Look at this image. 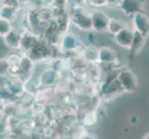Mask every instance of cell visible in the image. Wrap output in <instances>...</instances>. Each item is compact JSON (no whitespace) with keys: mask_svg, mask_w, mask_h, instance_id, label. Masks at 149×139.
I'll list each match as a JSON object with an SVG mask.
<instances>
[{"mask_svg":"<svg viewBox=\"0 0 149 139\" xmlns=\"http://www.w3.org/2000/svg\"><path fill=\"white\" fill-rule=\"evenodd\" d=\"M125 27H127V25L124 22H122L121 20L116 19V18H109L107 32H109L110 34H112L113 36H114L116 34H118L120 30H122Z\"/></svg>","mask_w":149,"mask_h":139,"instance_id":"2e32d148","label":"cell"},{"mask_svg":"<svg viewBox=\"0 0 149 139\" xmlns=\"http://www.w3.org/2000/svg\"><path fill=\"white\" fill-rule=\"evenodd\" d=\"M133 30L141 33L145 36H149V17L148 15L140 11L132 17Z\"/></svg>","mask_w":149,"mask_h":139,"instance_id":"8992f818","label":"cell"},{"mask_svg":"<svg viewBox=\"0 0 149 139\" xmlns=\"http://www.w3.org/2000/svg\"><path fill=\"white\" fill-rule=\"evenodd\" d=\"M117 78L124 93H133L138 88V79L130 69H123L117 73Z\"/></svg>","mask_w":149,"mask_h":139,"instance_id":"7a4b0ae2","label":"cell"},{"mask_svg":"<svg viewBox=\"0 0 149 139\" xmlns=\"http://www.w3.org/2000/svg\"><path fill=\"white\" fill-rule=\"evenodd\" d=\"M133 38V29L125 27L120 30L119 33L114 35L115 43L120 46L121 48L126 50H131V46Z\"/></svg>","mask_w":149,"mask_h":139,"instance_id":"52a82bcc","label":"cell"},{"mask_svg":"<svg viewBox=\"0 0 149 139\" xmlns=\"http://www.w3.org/2000/svg\"><path fill=\"white\" fill-rule=\"evenodd\" d=\"M118 61L116 51L109 46H103L98 50V62L104 65H114Z\"/></svg>","mask_w":149,"mask_h":139,"instance_id":"8fae6325","label":"cell"},{"mask_svg":"<svg viewBox=\"0 0 149 139\" xmlns=\"http://www.w3.org/2000/svg\"><path fill=\"white\" fill-rule=\"evenodd\" d=\"M71 23L79 30L84 32L92 31V15L91 12L86 11L84 7H76L73 8L70 16Z\"/></svg>","mask_w":149,"mask_h":139,"instance_id":"6da1fadb","label":"cell"},{"mask_svg":"<svg viewBox=\"0 0 149 139\" xmlns=\"http://www.w3.org/2000/svg\"><path fill=\"white\" fill-rule=\"evenodd\" d=\"M39 41L38 35L34 32L30 30L20 32V38H19V47L23 52L28 53Z\"/></svg>","mask_w":149,"mask_h":139,"instance_id":"ba28073f","label":"cell"},{"mask_svg":"<svg viewBox=\"0 0 149 139\" xmlns=\"http://www.w3.org/2000/svg\"><path fill=\"white\" fill-rule=\"evenodd\" d=\"M143 3L138 0H120L119 8L127 17L132 18L133 15L143 10Z\"/></svg>","mask_w":149,"mask_h":139,"instance_id":"9c48e42d","label":"cell"},{"mask_svg":"<svg viewBox=\"0 0 149 139\" xmlns=\"http://www.w3.org/2000/svg\"><path fill=\"white\" fill-rule=\"evenodd\" d=\"M138 1H140V2H142V3H143V4H145L146 1H147V0H138Z\"/></svg>","mask_w":149,"mask_h":139,"instance_id":"603a6c76","label":"cell"},{"mask_svg":"<svg viewBox=\"0 0 149 139\" xmlns=\"http://www.w3.org/2000/svg\"><path fill=\"white\" fill-rule=\"evenodd\" d=\"M96 122H97V114L95 110H89L88 112H86L83 119L84 124L86 126L94 125Z\"/></svg>","mask_w":149,"mask_h":139,"instance_id":"d6986e66","label":"cell"},{"mask_svg":"<svg viewBox=\"0 0 149 139\" xmlns=\"http://www.w3.org/2000/svg\"><path fill=\"white\" fill-rule=\"evenodd\" d=\"M146 36H145L141 33L137 32V31L133 30V38H132V43L131 46V51L134 54L138 55L142 52L146 43Z\"/></svg>","mask_w":149,"mask_h":139,"instance_id":"7c38bea8","label":"cell"},{"mask_svg":"<svg viewBox=\"0 0 149 139\" xmlns=\"http://www.w3.org/2000/svg\"><path fill=\"white\" fill-rule=\"evenodd\" d=\"M60 45L63 49L66 51H70V52L76 51L81 47L79 37L76 34L69 32H66L65 35L61 38Z\"/></svg>","mask_w":149,"mask_h":139,"instance_id":"30bf717a","label":"cell"},{"mask_svg":"<svg viewBox=\"0 0 149 139\" xmlns=\"http://www.w3.org/2000/svg\"><path fill=\"white\" fill-rule=\"evenodd\" d=\"M92 15V31L96 33H104L107 31L109 16L103 10L96 9L94 12H91Z\"/></svg>","mask_w":149,"mask_h":139,"instance_id":"277c9868","label":"cell"},{"mask_svg":"<svg viewBox=\"0 0 149 139\" xmlns=\"http://www.w3.org/2000/svg\"><path fill=\"white\" fill-rule=\"evenodd\" d=\"M4 38L5 43L9 47L17 49L19 47V38H20V33H19L17 30L14 28L10 31V32L6 35Z\"/></svg>","mask_w":149,"mask_h":139,"instance_id":"9a60e30c","label":"cell"},{"mask_svg":"<svg viewBox=\"0 0 149 139\" xmlns=\"http://www.w3.org/2000/svg\"><path fill=\"white\" fill-rule=\"evenodd\" d=\"M10 64L8 59H0V77H8L9 75Z\"/></svg>","mask_w":149,"mask_h":139,"instance_id":"ffe728a7","label":"cell"},{"mask_svg":"<svg viewBox=\"0 0 149 139\" xmlns=\"http://www.w3.org/2000/svg\"><path fill=\"white\" fill-rule=\"evenodd\" d=\"M13 28L11 22L0 18V36L5 37Z\"/></svg>","mask_w":149,"mask_h":139,"instance_id":"ac0fdd59","label":"cell"},{"mask_svg":"<svg viewBox=\"0 0 149 139\" xmlns=\"http://www.w3.org/2000/svg\"><path fill=\"white\" fill-rule=\"evenodd\" d=\"M34 62L35 61H43L52 56V45L47 43V41L40 40L31 49L28 54Z\"/></svg>","mask_w":149,"mask_h":139,"instance_id":"3957f363","label":"cell"},{"mask_svg":"<svg viewBox=\"0 0 149 139\" xmlns=\"http://www.w3.org/2000/svg\"><path fill=\"white\" fill-rule=\"evenodd\" d=\"M143 139H149V133H145V135H143Z\"/></svg>","mask_w":149,"mask_h":139,"instance_id":"7402d4cb","label":"cell"},{"mask_svg":"<svg viewBox=\"0 0 149 139\" xmlns=\"http://www.w3.org/2000/svg\"><path fill=\"white\" fill-rule=\"evenodd\" d=\"M98 50L99 48L95 45H87L81 50L83 59L89 63L98 62Z\"/></svg>","mask_w":149,"mask_h":139,"instance_id":"5bb4252c","label":"cell"},{"mask_svg":"<svg viewBox=\"0 0 149 139\" xmlns=\"http://www.w3.org/2000/svg\"><path fill=\"white\" fill-rule=\"evenodd\" d=\"M58 73L55 70H49L47 71L45 73H44L41 75V79H42V83L45 85H52L56 84L58 80Z\"/></svg>","mask_w":149,"mask_h":139,"instance_id":"e0dca14e","label":"cell"},{"mask_svg":"<svg viewBox=\"0 0 149 139\" xmlns=\"http://www.w3.org/2000/svg\"><path fill=\"white\" fill-rule=\"evenodd\" d=\"M19 8L17 6L10 4L4 3L0 6V18L8 20L9 22H13L16 20L18 15V9Z\"/></svg>","mask_w":149,"mask_h":139,"instance_id":"4fadbf2b","label":"cell"},{"mask_svg":"<svg viewBox=\"0 0 149 139\" xmlns=\"http://www.w3.org/2000/svg\"><path fill=\"white\" fill-rule=\"evenodd\" d=\"M86 3L95 8H100L107 6V0H86Z\"/></svg>","mask_w":149,"mask_h":139,"instance_id":"44dd1931","label":"cell"},{"mask_svg":"<svg viewBox=\"0 0 149 139\" xmlns=\"http://www.w3.org/2000/svg\"><path fill=\"white\" fill-rule=\"evenodd\" d=\"M101 92L104 96L112 97L114 96L120 95L121 93H124L120 84L119 83L117 78V74L112 78H107L101 85Z\"/></svg>","mask_w":149,"mask_h":139,"instance_id":"5b68a950","label":"cell"}]
</instances>
